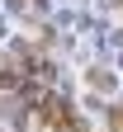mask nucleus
<instances>
[{
    "mask_svg": "<svg viewBox=\"0 0 123 132\" xmlns=\"http://www.w3.org/2000/svg\"><path fill=\"white\" fill-rule=\"evenodd\" d=\"M43 118H47L52 127H76L71 104H66V99H43Z\"/></svg>",
    "mask_w": 123,
    "mask_h": 132,
    "instance_id": "1",
    "label": "nucleus"
}]
</instances>
